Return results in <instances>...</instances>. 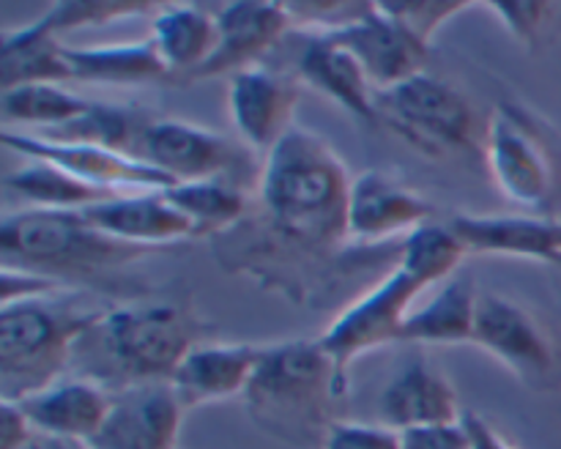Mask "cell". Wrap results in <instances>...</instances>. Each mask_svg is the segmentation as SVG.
I'll list each match as a JSON object with an SVG mask.
<instances>
[{"label": "cell", "instance_id": "obj_1", "mask_svg": "<svg viewBox=\"0 0 561 449\" xmlns=\"http://www.w3.org/2000/svg\"><path fill=\"white\" fill-rule=\"evenodd\" d=\"M348 168L340 153L310 129L294 126L272 151L263 157L257 179L263 233L268 257L285 263V290H305L301 274L316 277L321 266H334L348 233ZM283 283V277H279Z\"/></svg>", "mask_w": 561, "mask_h": 449}, {"label": "cell", "instance_id": "obj_2", "mask_svg": "<svg viewBox=\"0 0 561 449\" xmlns=\"http://www.w3.org/2000/svg\"><path fill=\"white\" fill-rule=\"evenodd\" d=\"M466 255L469 252L447 222H431L405 235L400 244L398 266L367 293L351 301V307H345L318 337L334 359L345 389L351 387L354 361L367 350L400 343L405 321L414 312L411 304L431 285H444L449 277H455Z\"/></svg>", "mask_w": 561, "mask_h": 449}, {"label": "cell", "instance_id": "obj_3", "mask_svg": "<svg viewBox=\"0 0 561 449\" xmlns=\"http://www.w3.org/2000/svg\"><path fill=\"white\" fill-rule=\"evenodd\" d=\"M201 343V321L179 301L107 307L77 343L75 361L110 392L137 383H170L181 361Z\"/></svg>", "mask_w": 561, "mask_h": 449}, {"label": "cell", "instance_id": "obj_4", "mask_svg": "<svg viewBox=\"0 0 561 449\" xmlns=\"http://www.w3.org/2000/svg\"><path fill=\"white\" fill-rule=\"evenodd\" d=\"M348 394L321 339L261 345L244 392L252 422L268 436L296 447H323L334 425V403Z\"/></svg>", "mask_w": 561, "mask_h": 449}, {"label": "cell", "instance_id": "obj_5", "mask_svg": "<svg viewBox=\"0 0 561 449\" xmlns=\"http://www.w3.org/2000/svg\"><path fill=\"white\" fill-rule=\"evenodd\" d=\"M104 310L71 288L0 307V400L20 403L58 383Z\"/></svg>", "mask_w": 561, "mask_h": 449}, {"label": "cell", "instance_id": "obj_6", "mask_svg": "<svg viewBox=\"0 0 561 449\" xmlns=\"http://www.w3.org/2000/svg\"><path fill=\"white\" fill-rule=\"evenodd\" d=\"M157 252L153 246L126 244L93 228L82 211L66 208H22L3 214L0 255L3 266L44 274L69 288L131 266Z\"/></svg>", "mask_w": 561, "mask_h": 449}, {"label": "cell", "instance_id": "obj_7", "mask_svg": "<svg viewBox=\"0 0 561 449\" xmlns=\"http://www.w3.org/2000/svg\"><path fill=\"white\" fill-rule=\"evenodd\" d=\"M485 164L499 192L537 217L561 206V131L524 102H499L485 120Z\"/></svg>", "mask_w": 561, "mask_h": 449}, {"label": "cell", "instance_id": "obj_8", "mask_svg": "<svg viewBox=\"0 0 561 449\" xmlns=\"http://www.w3.org/2000/svg\"><path fill=\"white\" fill-rule=\"evenodd\" d=\"M378 120L431 159L474 153L485 137L471 99L444 77L422 71L376 93Z\"/></svg>", "mask_w": 561, "mask_h": 449}, {"label": "cell", "instance_id": "obj_9", "mask_svg": "<svg viewBox=\"0 0 561 449\" xmlns=\"http://www.w3.org/2000/svg\"><path fill=\"white\" fill-rule=\"evenodd\" d=\"M471 343L502 361L531 392L561 389V332L524 301L482 290Z\"/></svg>", "mask_w": 561, "mask_h": 449}, {"label": "cell", "instance_id": "obj_10", "mask_svg": "<svg viewBox=\"0 0 561 449\" xmlns=\"http://www.w3.org/2000/svg\"><path fill=\"white\" fill-rule=\"evenodd\" d=\"M3 146L27 159L55 164L75 179L110 192H164L175 186V181L162 170L129 157V153L113 151V148L88 146V142H55L27 135V131H5Z\"/></svg>", "mask_w": 561, "mask_h": 449}, {"label": "cell", "instance_id": "obj_11", "mask_svg": "<svg viewBox=\"0 0 561 449\" xmlns=\"http://www.w3.org/2000/svg\"><path fill=\"white\" fill-rule=\"evenodd\" d=\"M233 142L219 131L181 118H153L142 131L137 159L162 170L175 184L206 179H230L239 168Z\"/></svg>", "mask_w": 561, "mask_h": 449}, {"label": "cell", "instance_id": "obj_12", "mask_svg": "<svg viewBox=\"0 0 561 449\" xmlns=\"http://www.w3.org/2000/svg\"><path fill=\"white\" fill-rule=\"evenodd\" d=\"M327 36L354 53L376 91H389V88L427 71L431 44L420 42L409 27L387 14L381 3H370L359 20L348 22L337 31H329Z\"/></svg>", "mask_w": 561, "mask_h": 449}, {"label": "cell", "instance_id": "obj_13", "mask_svg": "<svg viewBox=\"0 0 561 449\" xmlns=\"http://www.w3.org/2000/svg\"><path fill=\"white\" fill-rule=\"evenodd\" d=\"M299 77L285 71L244 69L230 77L228 110L236 131L252 151L268 153L290 129L299 107Z\"/></svg>", "mask_w": 561, "mask_h": 449}, {"label": "cell", "instance_id": "obj_14", "mask_svg": "<svg viewBox=\"0 0 561 449\" xmlns=\"http://www.w3.org/2000/svg\"><path fill=\"white\" fill-rule=\"evenodd\" d=\"M184 403L173 383H137L113 392V408L93 449H175Z\"/></svg>", "mask_w": 561, "mask_h": 449}, {"label": "cell", "instance_id": "obj_15", "mask_svg": "<svg viewBox=\"0 0 561 449\" xmlns=\"http://www.w3.org/2000/svg\"><path fill=\"white\" fill-rule=\"evenodd\" d=\"M433 206L392 170H365L351 184L348 233L359 244L411 235L431 225Z\"/></svg>", "mask_w": 561, "mask_h": 449}, {"label": "cell", "instance_id": "obj_16", "mask_svg": "<svg viewBox=\"0 0 561 449\" xmlns=\"http://www.w3.org/2000/svg\"><path fill=\"white\" fill-rule=\"evenodd\" d=\"M294 25L285 3H228L217 11V49L211 58L190 77L195 80H211L219 74H239L244 69H255L257 60L277 47L285 38L288 27Z\"/></svg>", "mask_w": 561, "mask_h": 449}, {"label": "cell", "instance_id": "obj_17", "mask_svg": "<svg viewBox=\"0 0 561 449\" xmlns=\"http://www.w3.org/2000/svg\"><path fill=\"white\" fill-rule=\"evenodd\" d=\"M383 425L405 433L414 427L458 425L463 419L455 383L427 356L414 354L381 394Z\"/></svg>", "mask_w": 561, "mask_h": 449}, {"label": "cell", "instance_id": "obj_18", "mask_svg": "<svg viewBox=\"0 0 561 449\" xmlns=\"http://www.w3.org/2000/svg\"><path fill=\"white\" fill-rule=\"evenodd\" d=\"M449 230L466 252L477 255H510L553 263L561 268V222L537 214H458Z\"/></svg>", "mask_w": 561, "mask_h": 449}, {"label": "cell", "instance_id": "obj_19", "mask_svg": "<svg viewBox=\"0 0 561 449\" xmlns=\"http://www.w3.org/2000/svg\"><path fill=\"white\" fill-rule=\"evenodd\" d=\"M82 214L102 233L126 244L153 246V250L197 235L195 225L159 189L124 192L113 200L82 208Z\"/></svg>", "mask_w": 561, "mask_h": 449}, {"label": "cell", "instance_id": "obj_20", "mask_svg": "<svg viewBox=\"0 0 561 449\" xmlns=\"http://www.w3.org/2000/svg\"><path fill=\"white\" fill-rule=\"evenodd\" d=\"M261 345L250 343H197L173 376V389L184 408L217 403L241 394L255 372Z\"/></svg>", "mask_w": 561, "mask_h": 449}, {"label": "cell", "instance_id": "obj_21", "mask_svg": "<svg viewBox=\"0 0 561 449\" xmlns=\"http://www.w3.org/2000/svg\"><path fill=\"white\" fill-rule=\"evenodd\" d=\"M20 405L42 436L93 441L113 408V392L91 378H60Z\"/></svg>", "mask_w": 561, "mask_h": 449}, {"label": "cell", "instance_id": "obj_22", "mask_svg": "<svg viewBox=\"0 0 561 449\" xmlns=\"http://www.w3.org/2000/svg\"><path fill=\"white\" fill-rule=\"evenodd\" d=\"M296 77L321 91L323 96L334 99L340 107L348 110L359 120H367V124L378 120V91L373 88L370 77L365 74L354 53L327 33H312L305 38V47L296 58Z\"/></svg>", "mask_w": 561, "mask_h": 449}, {"label": "cell", "instance_id": "obj_23", "mask_svg": "<svg viewBox=\"0 0 561 449\" xmlns=\"http://www.w3.org/2000/svg\"><path fill=\"white\" fill-rule=\"evenodd\" d=\"M480 293L471 274H455L442 285L436 296L405 321L400 343L458 345L474 339L477 304Z\"/></svg>", "mask_w": 561, "mask_h": 449}, {"label": "cell", "instance_id": "obj_24", "mask_svg": "<svg viewBox=\"0 0 561 449\" xmlns=\"http://www.w3.org/2000/svg\"><path fill=\"white\" fill-rule=\"evenodd\" d=\"M148 38L170 74L190 80L217 49V14H208L201 5H164L153 14Z\"/></svg>", "mask_w": 561, "mask_h": 449}, {"label": "cell", "instance_id": "obj_25", "mask_svg": "<svg viewBox=\"0 0 561 449\" xmlns=\"http://www.w3.org/2000/svg\"><path fill=\"white\" fill-rule=\"evenodd\" d=\"M69 77L91 85H142L170 74L151 38L102 47H64Z\"/></svg>", "mask_w": 561, "mask_h": 449}, {"label": "cell", "instance_id": "obj_26", "mask_svg": "<svg viewBox=\"0 0 561 449\" xmlns=\"http://www.w3.org/2000/svg\"><path fill=\"white\" fill-rule=\"evenodd\" d=\"M66 44L58 36L44 31L38 22L3 33L0 47V91H11L20 85H64L71 82L69 66L64 58Z\"/></svg>", "mask_w": 561, "mask_h": 449}, {"label": "cell", "instance_id": "obj_27", "mask_svg": "<svg viewBox=\"0 0 561 449\" xmlns=\"http://www.w3.org/2000/svg\"><path fill=\"white\" fill-rule=\"evenodd\" d=\"M168 200L195 225L197 235H222L244 222L250 197L236 179L186 181L164 189Z\"/></svg>", "mask_w": 561, "mask_h": 449}, {"label": "cell", "instance_id": "obj_28", "mask_svg": "<svg viewBox=\"0 0 561 449\" xmlns=\"http://www.w3.org/2000/svg\"><path fill=\"white\" fill-rule=\"evenodd\" d=\"M93 107L91 99L66 91L64 85H20L0 91V118L5 126H27V135L55 131L82 118Z\"/></svg>", "mask_w": 561, "mask_h": 449}, {"label": "cell", "instance_id": "obj_29", "mask_svg": "<svg viewBox=\"0 0 561 449\" xmlns=\"http://www.w3.org/2000/svg\"><path fill=\"white\" fill-rule=\"evenodd\" d=\"M3 184L9 192L31 200L33 208H66V211H82L88 206L124 195V192H110L75 179L66 170L49 162H38V159H31L14 173L5 175Z\"/></svg>", "mask_w": 561, "mask_h": 449}, {"label": "cell", "instance_id": "obj_30", "mask_svg": "<svg viewBox=\"0 0 561 449\" xmlns=\"http://www.w3.org/2000/svg\"><path fill=\"white\" fill-rule=\"evenodd\" d=\"M151 11V3H55L42 20H36L53 36L88 25H104V22L124 20Z\"/></svg>", "mask_w": 561, "mask_h": 449}, {"label": "cell", "instance_id": "obj_31", "mask_svg": "<svg viewBox=\"0 0 561 449\" xmlns=\"http://www.w3.org/2000/svg\"><path fill=\"white\" fill-rule=\"evenodd\" d=\"M488 9L510 36L529 49L540 47L559 20V9L551 3H491Z\"/></svg>", "mask_w": 561, "mask_h": 449}, {"label": "cell", "instance_id": "obj_32", "mask_svg": "<svg viewBox=\"0 0 561 449\" xmlns=\"http://www.w3.org/2000/svg\"><path fill=\"white\" fill-rule=\"evenodd\" d=\"M321 449H403V433L389 425L334 422Z\"/></svg>", "mask_w": 561, "mask_h": 449}, {"label": "cell", "instance_id": "obj_33", "mask_svg": "<svg viewBox=\"0 0 561 449\" xmlns=\"http://www.w3.org/2000/svg\"><path fill=\"white\" fill-rule=\"evenodd\" d=\"M381 9L409 27L420 42L431 44L433 33L447 25L453 16L463 14L469 3H381Z\"/></svg>", "mask_w": 561, "mask_h": 449}, {"label": "cell", "instance_id": "obj_34", "mask_svg": "<svg viewBox=\"0 0 561 449\" xmlns=\"http://www.w3.org/2000/svg\"><path fill=\"white\" fill-rule=\"evenodd\" d=\"M60 290L69 288H66L64 283H58V279L27 272V268L3 266V279H0V307L14 304V301L22 299H38V296L60 293Z\"/></svg>", "mask_w": 561, "mask_h": 449}, {"label": "cell", "instance_id": "obj_35", "mask_svg": "<svg viewBox=\"0 0 561 449\" xmlns=\"http://www.w3.org/2000/svg\"><path fill=\"white\" fill-rule=\"evenodd\" d=\"M403 449H471L463 422L458 425L414 427L403 433Z\"/></svg>", "mask_w": 561, "mask_h": 449}, {"label": "cell", "instance_id": "obj_36", "mask_svg": "<svg viewBox=\"0 0 561 449\" xmlns=\"http://www.w3.org/2000/svg\"><path fill=\"white\" fill-rule=\"evenodd\" d=\"M36 438V427L14 400H0V449H27Z\"/></svg>", "mask_w": 561, "mask_h": 449}, {"label": "cell", "instance_id": "obj_37", "mask_svg": "<svg viewBox=\"0 0 561 449\" xmlns=\"http://www.w3.org/2000/svg\"><path fill=\"white\" fill-rule=\"evenodd\" d=\"M460 422H463L466 433H469L471 449H515L510 438L488 416L477 414V411H463V419Z\"/></svg>", "mask_w": 561, "mask_h": 449}, {"label": "cell", "instance_id": "obj_38", "mask_svg": "<svg viewBox=\"0 0 561 449\" xmlns=\"http://www.w3.org/2000/svg\"><path fill=\"white\" fill-rule=\"evenodd\" d=\"M27 449H93L91 441H77V438H58V436H42L36 433L33 444Z\"/></svg>", "mask_w": 561, "mask_h": 449}]
</instances>
